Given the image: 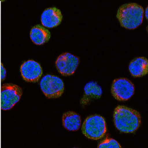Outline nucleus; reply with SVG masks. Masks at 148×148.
<instances>
[{
  "label": "nucleus",
  "instance_id": "nucleus-12",
  "mask_svg": "<svg viewBox=\"0 0 148 148\" xmlns=\"http://www.w3.org/2000/svg\"><path fill=\"white\" fill-rule=\"evenodd\" d=\"M62 123L64 128L68 130L77 131L81 127V116L75 112L68 111L63 114Z\"/></svg>",
  "mask_w": 148,
  "mask_h": 148
},
{
  "label": "nucleus",
  "instance_id": "nucleus-1",
  "mask_svg": "<svg viewBox=\"0 0 148 148\" xmlns=\"http://www.w3.org/2000/svg\"><path fill=\"white\" fill-rule=\"evenodd\" d=\"M113 118L116 128L123 133H134L141 124L140 113L126 106H117L114 109Z\"/></svg>",
  "mask_w": 148,
  "mask_h": 148
},
{
  "label": "nucleus",
  "instance_id": "nucleus-16",
  "mask_svg": "<svg viewBox=\"0 0 148 148\" xmlns=\"http://www.w3.org/2000/svg\"><path fill=\"white\" fill-rule=\"evenodd\" d=\"M145 16L146 18L148 19V8L147 7L146 9L145 10Z\"/></svg>",
  "mask_w": 148,
  "mask_h": 148
},
{
  "label": "nucleus",
  "instance_id": "nucleus-9",
  "mask_svg": "<svg viewBox=\"0 0 148 148\" xmlns=\"http://www.w3.org/2000/svg\"><path fill=\"white\" fill-rule=\"evenodd\" d=\"M61 10L56 7L47 8L41 15V22L42 25L49 28L57 27L62 20Z\"/></svg>",
  "mask_w": 148,
  "mask_h": 148
},
{
  "label": "nucleus",
  "instance_id": "nucleus-2",
  "mask_svg": "<svg viewBox=\"0 0 148 148\" xmlns=\"http://www.w3.org/2000/svg\"><path fill=\"white\" fill-rule=\"evenodd\" d=\"M144 14V9L138 3H125L118 9L116 17L122 27L132 30L141 24Z\"/></svg>",
  "mask_w": 148,
  "mask_h": 148
},
{
  "label": "nucleus",
  "instance_id": "nucleus-7",
  "mask_svg": "<svg viewBox=\"0 0 148 148\" xmlns=\"http://www.w3.org/2000/svg\"><path fill=\"white\" fill-rule=\"evenodd\" d=\"M79 59L70 53H64L59 56L56 61L57 70L63 76H71L77 67Z\"/></svg>",
  "mask_w": 148,
  "mask_h": 148
},
{
  "label": "nucleus",
  "instance_id": "nucleus-4",
  "mask_svg": "<svg viewBox=\"0 0 148 148\" xmlns=\"http://www.w3.org/2000/svg\"><path fill=\"white\" fill-rule=\"evenodd\" d=\"M23 90L21 87L14 84H5L1 86V108L6 111L11 109L21 97Z\"/></svg>",
  "mask_w": 148,
  "mask_h": 148
},
{
  "label": "nucleus",
  "instance_id": "nucleus-3",
  "mask_svg": "<svg viewBox=\"0 0 148 148\" xmlns=\"http://www.w3.org/2000/svg\"><path fill=\"white\" fill-rule=\"evenodd\" d=\"M82 131L83 134L89 139H101L105 136L107 132L106 121L104 118L98 114L88 116L83 123Z\"/></svg>",
  "mask_w": 148,
  "mask_h": 148
},
{
  "label": "nucleus",
  "instance_id": "nucleus-15",
  "mask_svg": "<svg viewBox=\"0 0 148 148\" xmlns=\"http://www.w3.org/2000/svg\"><path fill=\"white\" fill-rule=\"evenodd\" d=\"M1 80L2 82L4 81L5 79V75H6V71L4 67H3V64H1Z\"/></svg>",
  "mask_w": 148,
  "mask_h": 148
},
{
  "label": "nucleus",
  "instance_id": "nucleus-8",
  "mask_svg": "<svg viewBox=\"0 0 148 148\" xmlns=\"http://www.w3.org/2000/svg\"><path fill=\"white\" fill-rule=\"evenodd\" d=\"M22 78L27 82L36 83L42 75V68L39 63L33 60H27L20 67Z\"/></svg>",
  "mask_w": 148,
  "mask_h": 148
},
{
  "label": "nucleus",
  "instance_id": "nucleus-10",
  "mask_svg": "<svg viewBox=\"0 0 148 148\" xmlns=\"http://www.w3.org/2000/svg\"><path fill=\"white\" fill-rule=\"evenodd\" d=\"M129 70L134 77H141L146 75L148 72V59L144 57L135 58L130 63Z\"/></svg>",
  "mask_w": 148,
  "mask_h": 148
},
{
  "label": "nucleus",
  "instance_id": "nucleus-5",
  "mask_svg": "<svg viewBox=\"0 0 148 148\" xmlns=\"http://www.w3.org/2000/svg\"><path fill=\"white\" fill-rule=\"evenodd\" d=\"M40 89L47 98H57L62 95L64 85L62 80L57 76L47 75L40 83Z\"/></svg>",
  "mask_w": 148,
  "mask_h": 148
},
{
  "label": "nucleus",
  "instance_id": "nucleus-6",
  "mask_svg": "<svg viewBox=\"0 0 148 148\" xmlns=\"http://www.w3.org/2000/svg\"><path fill=\"white\" fill-rule=\"evenodd\" d=\"M134 91V84L127 79L119 78L113 82L111 93L113 97L118 101L128 100L133 96Z\"/></svg>",
  "mask_w": 148,
  "mask_h": 148
},
{
  "label": "nucleus",
  "instance_id": "nucleus-11",
  "mask_svg": "<svg viewBox=\"0 0 148 148\" xmlns=\"http://www.w3.org/2000/svg\"><path fill=\"white\" fill-rule=\"evenodd\" d=\"M30 39L37 45H42L47 42L51 38V32L40 25H36L30 31Z\"/></svg>",
  "mask_w": 148,
  "mask_h": 148
},
{
  "label": "nucleus",
  "instance_id": "nucleus-13",
  "mask_svg": "<svg viewBox=\"0 0 148 148\" xmlns=\"http://www.w3.org/2000/svg\"><path fill=\"white\" fill-rule=\"evenodd\" d=\"M84 95L81 103L86 104L91 99H99L102 94V89L101 86L94 82H89L84 87Z\"/></svg>",
  "mask_w": 148,
  "mask_h": 148
},
{
  "label": "nucleus",
  "instance_id": "nucleus-14",
  "mask_svg": "<svg viewBox=\"0 0 148 148\" xmlns=\"http://www.w3.org/2000/svg\"><path fill=\"white\" fill-rule=\"evenodd\" d=\"M97 148H122L120 143L112 138H106L98 145Z\"/></svg>",
  "mask_w": 148,
  "mask_h": 148
}]
</instances>
